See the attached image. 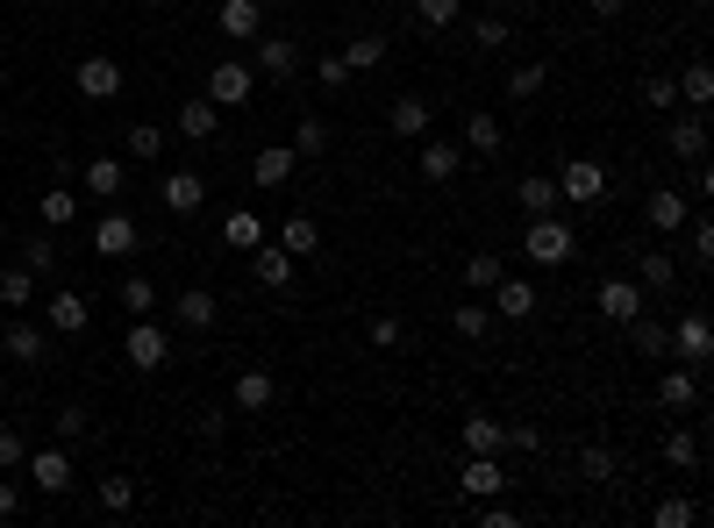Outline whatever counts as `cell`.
Segmentation results:
<instances>
[{
	"mask_svg": "<svg viewBox=\"0 0 714 528\" xmlns=\"http://www.w3.org/2000/svg\"><path fill=\"white\" fill-rule=\"evenodd\" d=\"M650 521H658V528H693V521H701V507H693V500H658V507H650Z\"/></svg>",
	"mask_w": 714,
	"mask_h": 528,
	"instance_id": "cell-48",
	"label": "cell"
},
{
	"mask_svg": "<svg viewBox=\"0 0 714 528\" xmlns=\"http://www.w3.org/2000/svg\"><path fill=\"white\" fill-rule=\"evenodd\" d=\"M322 86H351V65H343V57H322Z\"/></svg>",
	"mask_w": 714,
	"mask_h": 528,
	"instance_id": "cell-58",
	"label": "cell"
},
{
	"mask_svg": "<svg viewBox=\"0 0 714 528\" xmlns=\"http://www.w3.org/2000/svg\"><path fill=\"white\" fill-rule=\"evenodd\" d=\"M29 300H36V271L8 265V271H0V308H29Z\"/></svg>",
	"mask_w": 714,
	"mask_h": 528,
	"instance_id": "cell-35",
	"label": "cell"
},
{
	"mask_svg": "<svg viewBox=\"0 0 714 528\" xmlns=\"http://www.w3.org/2000/svg\"><path fill=\"white\" fill-rule=\"evenodd\" d=\"M364 336H372L379 351H401V343H407V328H401V314H372V322H364Z\"/></svg>",
	"mask_w": 714,
	"mask_h": 528,
	"instance_id": "cell-47",
	"label": "cell"
},
{
	"mask_svg": "<svg viewBox=\"0 0 714 528\" xmlns=\"http://www.w3.org/2000/svg\"><path fill=\"white\" fill-rule=\"evenodd\" d=\"M586 8H594V14H600V22H615V14H621V8H629V0H586Z\"/></svg>",
	"mask_w": 714,
	"mask_h": 528,
	"instance_id": "cell-60",
	"label": "cell"
},
{
	"mask_svg": "<svg viewBox=\"0 0 714 528\" xmlns=\"http://www.w3.org/2000/svg\"><path fill=\"white\" fill-rule=\"evenodd\" d=\"M0 136H8V115H0Z\"/></svg>",
	"mask_w": 714,
	"mask_h": 528,
	"instance_id": "cell-61",
	"label": "cell"
},
{
	"mask_svg": "<svg viewBox=\"0 0 714 528\" xmlns=\"http://www.w3.org/2000/svg\"><path fill=\"white\" fill-rule=\"evenodd\" d=\"M22 515V486H14V478H0V521H14Z\"/></svg>",
	"mask_w": 714,
	"mask_h": 528,
	"instance_id": "cell-56",
	"label": "cell"
},
{
	"mask_svg": "<svg viewBox=\"0 0 714 528\" xmlns=\"http://www.w3.org/2000/svg\"><path fill=\"white\" fill-rule=\"evenodd\" d=\"M522 258H529V265H543V271L572 265V258H579V236H572V222H557V215H529Z\"/></svg>",
	"mask_w": 714,
	"mask_h": 528,
	"instance_id": "cell-1",
	"label": "cell"
},
{
	"mask_svg": "<svg viewBox=\"0 0 714 528\" xmlns=\"http://www.w3.org/2000/svg\"><path fill=\"white\" fill-rule=\"evenodd\" d=\"M72 222H79V193L51 186V193H43V229H72Z\"/></svg>",
	"mask_w": 714,
	"mask_h": 528,
	"instance_id": "cell-39",
	"label": "cell"
},
{
	"mask_svg": "<svg viewBox=\"0 0 714 528\" xmlns=\"http://www.w3.org/2000/svg\"><path fill=\"white\" fill-rule=\"evenodd\" d=\"M251 94H257V72L243 65V57H222V65L207 72V100H215V108H243Z\"/></svg>",
	"mask_w": 714,
	"mask_h": 528,
	"instance_id": "cell-3",
	"label": "cell"
},
{
	"mask_svg": "<svg viewBox=\"0 0 714 528\" xmlns=\"http://www.w3.org/2000/svg\"><path fill=\"white\" fill-rule=\"evenodd\" d=\"M514 201H522V215H557V179L551 172H529L522 186H514Z\"/></svg>",
	"mask_w": 714,
	"mask_h": 528,
	"instance_id": "cell-28",
	"label": "cell"
},
{
	"mask_svg": "<svg viewBox=\"0 0 714 528\" xmlns=\"http://www.w3.org/2000/svg\"><path fill=\"white\" fill-rule=\"evenodd\" d=\"M672 357H679V365H707V357H714V322H707V314H686V322L672 328Z\"/></svg>",
	"mask_w": 714,
	"mask_h": 528,
	"instance_id": "cell-11",
	"label": "cell"
},
{
	"mask_svg": "<svg viewBox=\"0 0 714 528\" xmlns=\"http://www.w3.org/2000/svg\"><path fill=\"white\" fill-rule=\"evenodd\" d=\"M465 14V0H415V22H429V29H450Z\"/></svg>",
	"mask_w": 714,
	"mask_h": 528,
	"instance_id": "cell-50",
	"label": "cell"
},
{
	"mask_svg": "<svg viewBox=\"0 0 714 528\" xmlns=\"http://www.w3.org/2000/svg\"><path fill=\"white\" fill-rule=\"evenodd\" d=\"M693 258H701V265L714 258V229H707V222H693Z\"/></svg>",
	"mask_w": 714,
	"mask_h": 528,
	"instance_id": "cell-59",
	"label": "cell"
},
{
	"mask_svg": "<svg viewBox=\"0 0 714 528\" xmlns=\"http://www.w3.org/2000/svg\"><path fill=\"white\" fill-rule=\"evenodd\" d=\"M300 172V158H294V143H265V150H257V158H251V179H257V186H286V179H294Z\"/></svg>",
	"mask_w": 714,
	"mask_h": 528,
	"instance_id": "cell-14",
	"label": "cell"
},
{
	"mask_svg": "<svg viewBox=\"0 0 714 528\" xmlns=\"http://www.w3.org/2000/svg\"><path fill=\"white\" fill-rule=\"evenodd\" d=\"M458 486L472 493V500H493V493H508V472H500V457H472Z\"/></svg>",
	"mask_w": 714,
	"mask_h": 528,
	"instance_id": "cell-26",
	"label": "cell"
},
{
	"mask_svg": "<svg viewBox=\"0 0 714 528\" xmlns=\"http://www.w3.org/2000/svg\"><path fill=\"white\" fill-rule=\"evenodd\" d=\"M508 450H543V435L529 429V421H514V429H508Z\"/></svg>",
	"mask_w": 714,
	"mask_h": 528,
	"instance_id": "cell-57",
	"label": "cell"
},
{
	"mask_svg": "<svg viewBox=\"0 0 714 528\" xmlns=\"http://www.w3.org/2000/svg\"><path fill=\"white\" fill-rule=\"evenodd\" d=\"M664 464H672V472H701V435L672 429V435H664Z\"/></svg>",
	"mask_w": 714,
	"mask_h": 528,
	"instance_id": "cell-34",
	"label": "cell"
},
{
	"mask_svg": "<svg viewBox=\"0 0 714 528\" xmlns=\"http://www.w3.org/2000/svg\"><path fill=\"white\" fill-rule=\"evenodd\" d=\"M215 29H222L230 43H257V29H265V8H257V0H222Z\"/></svg>",
	"mask_w": 714,
	"mask_h": 528,
	"instance_id": "cell-15",
	"label": "cell"
},
{
	"mask_svg": "<svg viewBox=\"0 0 714 528\" xmlns=\"http://www.w3.org/2000/svg\"><path fill=\"white\" fill-rule=\"evenodd\" d=\"M450 328H458L465 343H479L486 328H493V308H450Z\"/></svg>",
	"mask_w": 714,
	"mask_h": 528,
	"instance_id": "cell-46",
	"label": "cell"
},
{
	"mask_svg": "<svg viewBox=\"0 0 714 528\" xmlns=\"http://www.w3.org/2000/svg\"><path fill=\"white\" fill-rule=\"evenodd\" d=\"M343 65H351V72H379V65H386V36H351Z\"/></svg>",
	"mask_w": 714,
	"mask_h": 528,
	"instance_id": "cell-42",
	"label": "cell"
},
{
	"mask_svg": "<svg viewBox=\"0 0 714 528\" xmlns=\"http://www.w3.org/2000/svg\"><path fill=\"white\" fill-rule=\"evenodd\" d=\"M271 400H279V379H271V371H243L236 379V407L243 414H265Z\"/></svg>",
	"mask_w": 714,
	"mask_h": 528,
	"instance_id": "cell-30",
	"label": "cell"
},
{
	"mask_svg": "<svg viewBox=\"0 0 714 528\" xmlns=\"http://www.w3.org/2000/svg\"><path fill=\"white\" fill-rule=\"evenodd\" d=\"M51 236H57V229H43V236H36V244H29V250H22V265H29V271H36V279H57V244H51Z\"/></svg>",
	"mask_w": 714,
	"mask_h": 528,
	"instance_id": "cell-45",
	"label": "cell"
},
{
	"mask_svg": "<svg viewBox=\"0 0 714 528\" xmlns=\"http://www.w3.org/2000/svg\"><path fill=\"white\" fill-rule=\"evenodd\" d=\"M86 322H94V300L72 293V285H57V293L43 300V328H57V336H79Z\"/></svg>",
	"mask_w": 714,
	"mask_h": 528,
	"instance_id": "cell-6",
	"label": "cell"
},
{
	"mask_svg": "<svg viewBox=\"0 0 714 528\" xmlns=\"http://www.w3.org/2000/svg\"><path fill=\"white\" fill-rule=\"evenodd\" d=\"M257 72H265L271 86L300 79V43L294 36H265V29H257Z\"/></svg>",
	"mask_w": 714,
	"mask_h": 528,
	"instance_id": "cell-7",
	"label": "cell"
},
{
	"mask_svg": "<svg viewBox=\"0 0 714 528\" xmlns=\"http://www.w3.org/2000/svg\"><path fill=\"white\" fill-rule=\"evenodd\" d=\"M658 407L664 414H693V407H701V365H679L672 357V371L658 379Z\"/></svg>",
	"mask_w": 714,
	"mask_h": 528,
	"instance_id": "cell-5",
	"label": "cell"
},
{
	"mask_svg": "<svg viewBox=\"0 0 714 528\" xmlns=\"http://www.w3.org/2000/svg\"><path fill=\"white\" fill-rule=\"evenodd\" d=\"M215 314H222V308H215V293H207V285H187V293L172 300V322L193 328V336H207V328H215Z\"/></svg>",
	"mask_w": 714,
	"mask_h": 528,
	"instance_id": "cell-13",
	"label": "cell"
},
{
	"mask_svg": "<svg viewBox=\"0 0 714 528\" xmlns=\"http://www.w3.org/2000/svg\"><path fill=\"white\" fill-rule=\"evenodd\" d=\"M0 343H8L14 365H43V357H51V336H43L36 322H8V328H0Z\"/></svg>",
	"mask_w": 714,
	"mask_h": 528,
	"instance_id": "cell-17",
	"label": "cell"
},
{
	"mask_svg": "<svg viewBox=\"0 0 714 528\" xmlns=\"http://www.w3.org/2000/svg\"><path fill=\"white\" fill-rule=\"evenodd\" d=\"M222 244H230V250H257V244H265V229H257L251 207H236V215L222 222Z\"/></svg>",
	"mask_w": 714,
	"mask_h": 528,
	"instance_id": "cell-38",
	"label": "cell"
},
{
	"mask_svg": "<svg viewBox=\"0 0 714 528\" xmlns=\"http://www.w3.org/2000/svg\"><path fill=\"white\" fill-rule=\"evenodd\" d=\"M150 8H158V0H150Z\"/></svg>",
	"mask_w": 714,
	"mask_h": 528,
	"instance_id": "cell-63",
	"label": "cell"
},
{
	"mask_svg": "<svg viewBox=\"0 0 714 528\" xmlns=\"http://www.w3.org/2000/svg\"><path fill=\"white\" fill-rule=\"evenodd\" d=\"M22 472L36 478L43 493H65V486H72V457H65V443H43V450H29V457H22Z\"/></svg>",
	"mask_w": 714,
	"mask_h": 528,
	"instance_id": "cell-9",
	"label": "cell"
},
{
	"mask_svg": "<svg viewBox=\"0 0 714 528\" xmlns=\"http://www.w3.org/2000/svg\"><path fill=\"white\" fill-rule=\"evenodd\" d=\"M279 250L286 258H315V250H322V229H315V215H294L279 229Z\"/></svg>",
	"mask_w": 714,
	"mask_h": 528,
	"instance_id": "cell-33",
	"label": "cell"
},
{
	"mask_svg": "<svg viewBox=\"0 0 714 528\" xmlns=\"http://www.w3.org/2000/svg\"><path fill=\"white\" fill-rule=\"evenodd\" d=\"M629 351L636 357H672V328H664L658 314H636L629 322Z\"/></svg>",
	"mask_w": 714,
	"mask_h": 528,
	"instance_id": "cell-24",
	"label": "cell"
},
{
	"mask_svg": "<svg viewBox=\"0 0 714 528\" xmlns=\"http://www.w3.org/2000/svg\"><path fill=\"white\" fill-rule=\"evenodd\" d=\"M672 279H679L672 250H643V258H636V285H643V293H672Z\"/></svg>",
	"mask_w": 714,
	"mask_h": 528,
	"instance_id": "cell-29",
	"label": "cell"
},
{
	"mask_svg": "<svg viewBox=\"0 0 714 528\" xmlns=\"http://www.w3.org/2000/svg\"><path fill=\"white\" fill-rule=\"evenodd\" d=\"M600 193H607V172H600L594 158H572L565 172H557V201H572V207H594Z\"/></svg>",
	"mask_w": 714,
	"mask_h": 528,
	"instance_id": "cell-4",
	"label": "cell"
},
{
	"mask_svg": "<svg viewBox=\"0 0 714 528\" xmlns=\"http://www.w3.org/2000/svg\"><path fill=\"white\" fill-rule=\"evenodd\" d=\"M643 215H650V229H658V236H679V229L693 222V193H679V186H658V193L643 201Z\"/></svg>",
	"mask_w": 714,
	"mask_h": 528,
	"instance_id": "cell-8",
	"label": "cell"
},
{
	"mask_svg": "<svg viewBox=\"0 0 714 528\" xmlns=\"http://www.w3.org/2000/svg\"><path fill=\"white\" fill-rule=\"evenodd\" d=\"M529 314H536V285L500 271V322H529Z\"/></svg>",
	"mask_w": 714,
	"mask_h": 528,
	"instance_id": "cell-31",
	"label": "cell"
},
{
	"mask_svg": "<svg viewBox=\"0 0 714 528\" xmlns=\"http://www.w3.org/2000/svg\"><path fill=\"white\" fill-rule=\"evenodd\" d=\"M115 300H121V308H129V314H158V285H150L143 271H129V279H121V293H115Z\"/></svg>",
	"mask_w": 714,
	"mask_h": 528,
	"instance_id": "cell-40",
	"label": "cell"
},
{
	"mask_svg": "<svg viewBox=\"0 0 714 528\" xmlns=\"http://www.w3.org/2000/svg\"><path fill=\"white\" fill-rule=\"evenodd\" d=\"M121 351H129L136 371H164V365H172V336H164V322H150V314H129Z\"/></svg>",
	"mask_w": 714,
	"mask_h": 528,
	"instance_id": "cell-2",
	"label": "cell"
},
{
	"mask_svg": "<svg viewBox=\"0 0 714 528\" xmlns=\"http://www.w3.org/2000/svg\"><path fill=\"white\" fill-rule=\"evenodd\" d=\"M86 193H100V201H115V193H121V179H129V158H108V150H100V158L94 164H86Z\"/></svg>",
	"mask_w": 714,
	"mask_h": 528,
	"instance_id": "cell-25",
	"label": "cell"
},
{
	"mask_svg": "<svg viewBox=\"0 0 714 528\" xmlns=\"http://www.w3.org/2000/svg\"><path fill=\"white\" fill-rule=\"evenodd\" d=\"M465 150H472V158H493V150H500V122H493V115H465Z\"/></svg>",
	"mask_w": 714,
	"mask_h": 528,
	"instance_id": "cell-36",
	"label": "cell"
},
{
	"mask_svg": "<svg viewBox=\"0 0 714 528\" xmlns=\"http://www.w3.org/2000/svg\"><path fill=\"white\" fill-rule=\"evenodd\" d=\"M79 435H94V414L86 407H57V443H79Z\"/></svg>",
	"mask_w": 714,
	"mask_h": 528,
	"instance_id": "cell-52",
	"label": "cell"
},
{
	"mask_svg": "<svg viewBox=\"0 0 714 528\" xmlns=\"http://www.w3.org/2000/svg\"><path fill=\"white\" fill-rule=\"evenodd\" d=\"M94 8H108V0H94Z\"/></svg>",
	"mask_w": 714,
	"mask_h": 528,
	"instance_id": "cell-62",
	"label": "cell"
},
{
	"mask_svg": "<svg viewBox=\"0 0 714 528\" xmlns=\"http://www.w3.org/2000/svg\"><path fill=\"white\" fill-rule=\"evenodd\" d=\"M100 507H108V515H129V507H136V478L108 472V478H100Z\"/></svg>",
	"mask_w": 714,
	"mask_h": 528,
	"instance_id": "cell-44",
	"label": "cell"
},
{
	"mask_svg": "<svg viewBox=\"0 0 714 528\" xmlns=\"http://www.w3.org/2000/svg\"><path fill=\"white\" fill-rule=\"evenodd\" d=\"M94 250H100V258H129V250H136V222L129 215H100L94 222Z\"/></svg>",
	"mask_w": 714,
	"mask_h": 528,
	"instance_id": "cell-23",
	"label": "cell"
},
{
	"mask_svg": "<svg viewBox=\"0 0 714 528\" xmlns=\"http://www.w3.org/2000/svg\"><path fill=\"white\" fill-rule=\"evenodd\" d=\"M465 172V143H422V179H436V186H450V179Z\"/></svg>",
	"mask_w": 714,
	"mask_h": 528,
	"instance_id": "cell-20",
	"label": "cell"
},
{
	"mask_svg": "<svg viewBox=\"0 0 714 528\" xmlns=\"http://www.w3.org/2000/svg\"><path fill=\"white\" fill-rule=\"evenodd\" d=\"M22 457H29L22 429H0V472H22Z\"/></svg>",
	"mask_w": 714,
	"mask_h": 528,
	"instance_id": "cell-54",
	"label": "cell"
},
{
	"mask_svg": "<svg viewBox=\"0 0 714 528\" xmlns=\"http://www.w3.org/2000/svg\"><path fill=\"white\" fill-rule=\"evenodd\" d=\"M465 285H500V250H472L465 258Z\"/></svg>",
	"mask_w": 714,
	"mask_h": 528,
	"instance_id": "cell-49",
	"label": "cell"
},
{
	"mask_svg": "<svg viewBox=\"0 0 714 528\" xmlns=\"http://www.w3.org/2000/svg\"><path fill=\"white\" fill-rule=\"evenodd\" d=\"M386 129L393 136H429V100H422V94H401L386 108Z\"/></svg>",
	"mask_w": 714,
	"mask_h": 528,
	"instance_id": "cell-27",
	"label": "cell"
},
{
	"mask_svg": "<svg viewBox=\"0 0 714 528\" xmlns=\"http://www.w3.org/2000/svg\"><path fill=\"white\" fill-rule=\"evenodd\" d=\"M579 472H586V478H594V486H600V478H615V457H607L600 443H586V450H579Z\"/></svg>",
	"mask_w": 714,
	"mask_h": 528,
	"instance_id": "cell-53",
	"label": "cell"
},
{
	"mask_svg": "<svg viewBox=\"0 0 714 528\" xmlns=\"http://www.w3.org/2000/svg\"><path fill=\"white\" fill-rule=\"evenodd\" d=\"M465 450H472V457H500V450H508V421H493V414H465Z\"/></svg>",
	"mask_w": 714,
	"mask_h": 528,
	"instance_id": "cell-18",
	"label": "cell"
},
{
	"mask_svg": "<svg viewBox=\"0 0 714 528\" xmlns=\"http://www.w3.org/2000/svg\"><path fill=\"white\" fill-rule=\"evenodd\" d=\"M508 36H514V22H500V14L472 22V43H479V51H508Z\"/></svg>",
	"mask_w": 714,
	"mask_h": 528,
	"instance_id": "cell-51",
	"label": "cell"
},
{
	"mask_svg": "<svg viewBox=\"0 0 714 528\" xmlns=\"http://www.w3.org/2000/svg\"><path fill=\"white\" fill-rule=\"evenodd\" d=\"M551 86V65H514L508 72V100H536Z\"/></svg>",
	"mask_w": 714,
	"mask_h": 528,
	"instance_id": "cell-41",
	"label": "cell"
},
{
	"mask_svg": "<svg viewBox=\"0 0 714 528\" xmlns=\"http://www.w3.org/2000/svg\"><path fill=\"white\" fill-rule=\"evenodd\" d=\"M164 143H172V136H164L158 122H129V129H121V158H136V164H158Z\"/></svg>",
	"mask_w": 714,
	"mask_h": 528,
	"instance_id": "cell-21",
	"label": "cell"
},
{
	"mask_svg": "<svg viewBox=\"0 0 714 528\" xmlns=\"http://www.w3.org/2000/svg\"><path fill=\"white\" fill-rule=\"evenodd\" d=\"M679 100L707 108V100H714V72H707V65H686V72H679Z\"/></svg>",
	"mask_w": 714,
	"mask_h": 528,
	"instance_id": "cell-43",
	"label": "cell"
},
{
	"mask_svg": "<svg viewBox=\"0 0 714 528\" xmlns=\"http://www.w3.org/2000/svg\"><path fill=\"white\" fill-rule=\"evenodd\" d=\"M72 86H79L86 100H115V94H121V65H115V57H79Z\"/></svg>",
	"mask_w": 714,
	"mask_h": 528,
	"instance_id": "cell-12",
	"label": "cell"
},
{
	"mask_svg": "<svg viewBox=\"0 0 714 528\" xmlns=\"http://www.w3.org/2000/svg\"><path fill=\"white\" fill-rule=\"evenodd\" d=\"M672 158H707V122L701 115H686V122H672Z\"/></svg>",
	"mask_w": 714,
	"mask_h": 528,
	"instance_id": "cell-37",
	"label": "cell"
},
{
	"mask_svg": "<svg viewBox=\"0 0 714 528\" xmlns=\"http://www.w3.org/2000/svg\"><path fill=\"white\" fill-rule=\"evenodd\" d=\"M294 265H300V258H286L279 244H257V250H251L257 285H271V293H286V285H294Z\"/></svg>",
	"mask_w": 714,
	"mask_h": 528,
	"instance_id": "cell-19",
	"label": "cell"
},
{
	"mask_svg": "<svg viewBox=\"0 0 714 528\" xmlns=\"http://www.w3.org/2000/svg\"><path fill=\"white\" fill-rule=\"evenodd\" d=\"M179 136H193V143H215V136H222V108H215V100H187V108H179Z\"/></svg>",
	"mask_w": 714,
	"mask_h": 528,
	"instance_id": "cell-22",
	"label": "cell"
},
{
	"mask_svg": "<svg viewBox=\"0 0 714 528\" xmlns=\"http://www.w3.org/2000/svg\"><path fill=\"white\" fill-rule=\"evenodd\" d=\"M164 207H172V215H201V201H207V179L201 172H164Z\"/></svg>",
	"mask_w": 714,
	"mask_h": 528,
	"instance_id": "cell-16",
	"label": "cell"
},
{
	"mask_svg": "<svg viewBox=\"0 0 714 528\" xmlns=\"http://www.w3.org/2000/svg\"><path fill=\"white\" fill-rule=\"evenodd\" d=\"M643 308H650V293H643L636 279H607V285H600V314H607L615 328H629Z\"/></svg>",
	"mask_w": 714,
	"mask_h": 528,
	"instance_id": "cell-10",
	"label": "cell"
},
{
	"mask_svg": "<svg viewBox=\"0 0 714 528\" xmlns=\"http://www.w3.org/2000/svg\"><path fill=\"white\" fill-rule=\"evenodd\" d=\"M294 158L300 164L329 158V122H322V115H300V122H294Z\"/></svg>",
	"mask_w": 714,
	"mask_h": 528,
	"instance_id": "cell-32",
	"label": "cell"
},
{
	"mask_svg": "<svg viewBox=\"0 0 714 528\" xmlns=\"http://www.w3.org/2000/svg\"><path fill=\"white\" fill-rule=\"evenodd\" d=\"M643 100L658 115H672V100H679V79H643Z\"/></svg>",
	"mask_w": 714,
	"mask_h": 528,
	"instance_id": "cell-55",
	"label": "cell"
}]
</instances>
